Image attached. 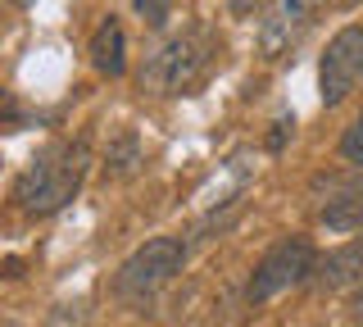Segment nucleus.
I'll return each instance as SVG.
<instances>
[{
    "label": "nucleus",
    "mask_w": 363,
    "mask_h": 327,
    "mask_svg": "<svg viewBox=\"0 0 363 327\" xmlns=\"http://www.w3.org/2000/svg\"><path fill=\"white\" fill-rule=\"evenodd\" d=\"M86 168H91V145L82 137L45 145L41 155H32V164L23 168L18 182H14L18 209L28 214V218H50V214H60L68 200L82 191Z\"/></svg>",
    "instance_id": "nucleus-1"
},
{
    "label": "nucleus",
    "mask_w": 363,
    "mask_h": 327,
    "mask_svg": "<svg viewBox=\"0 0 363 327\" xmlns=\"http://www.w3.org/2000/svg\"><path fill=\"white\" fill-rule=\"evenodd\" d=\"M213 60H218V41L204 28H186L182 37L164 41L150 60L141 64V92L155 96H186L209 77Z\"/></svg>",
    "instance_id": "nucleus-2"
},
{
    "label": "nucleus",
    "mask_w": 363,
    "mask_h": 327,
    "mask_svg": "<svg viewBox=\"0 0 363 327\" xmlns=\"http://www.w3.org/2000/svg\"><path fill=\"white\" fill-rule=\"evenodd\" d=\"M182 264H186V241H177V236H150L145 245H136L123 259L118 277H113V296L123 304H132V309H145L182 273Z\"/></svg>",
    "instance_id": "nucleus-3"
},
{
    "label": "nucleus",
    "mask_w": 363,
    "mask_h": 327,
    "mask_svg": "<svg viewBox=\"0 0 363 327\" xmlns=\"http://www.w3.org/2000/svg\"><path fill=\"white\" fill-rule=\"evenodd\" d=\"M313 268H318L313 241H304V236H281V241L255 264L245 296H250V304H264V300H272V296H281V291H291V287H300V282H309Z\"/></svg>",
    "instance_id": "nucleus-4"
},
{
    "label": "nucleus",
    "mask_w": 363,
    "mask_h": 327,
    "mask_svg": "<svg viewBox=\"0 0 363 327\" xmlns=\"http://www.w3.org/2000/svg\"><path fill=\"white\" fill-rule=\"evenodd\" d=\"M359 77H363V28L350 23L327 41V55L318 64V96H323V105L327 109L340 105L359 87Z\"/></svg>",
    "instance_id": "nucleus-5"
},
{
    "label": "nucleus",
    "mask_w": 363,
    "mask_h": 327,
    "mask_svg": "<svg viewBox=\"0 0 363 327\" xmlns=\"http://www.w3.org/2000/svg\"><path fill=\"white\" fill-rule=\"evenodd\" d=\"M318 18V0H272L259 18V55L268 64L286 60Z\"/></svg>",
    "instance_id": "nucleus-6"
},
{
    "label": "nucleus",
    "mask_w": 363,
    "mask_h": 327,
    "mask_svg": "<svg viewBox=\"0 0 363 327\" xmlns=\"http://www.w3.org/2000/svg\"><path fill=\"white\" fill-rule=\"evenodd\" d=\"M309 282H313L318 291H340V287L363 282V236H350L345 245L327 250L323 259H318V268H313Z\"/></svg>",
    "instance_id": "nucleus-7"
},
{
    "label": "nucleus",
    "mask_w": 363,
    "mask_h": 327,
    "mask_svg": "<svg viewBox=\"0 0 363 327\" xmlns=\"http://www.w3.org/2000/svg\"><path fill=\"white\" fill-rule=\"evenodd\" d=\"M91 64L105 77H123V69H128V32L113 14L91 32Z\"/></svg>",
    "instance_id": "nucleus-8"
},
{
    "label": "nucleus",
    "mask_w": 363,
    "mask_h": 327,
    "mask_svg": "<svg viewBox=\"0 0 363 327\" xmlns=\"http://www.w3.org/2000/svg\"><path fill=\"white\" fill-rule=\"evenodd\" d=\"M323 223L336 232H359L363 228V182L340 187L332 200L323 205Z\"/></svg>",
    "instance_id": "nucleus-9"
},
{
    "label": "nucleus",
    "mask_w": 363,
    "mask_h": 327,
    "mask_svg": "<svg viewBox=\"0 0 363 327\" xmlns=\"http://www.w3.org/2000/svg\"><path fill=\"white\" fill-rule=\"evenodd\" d=\"M136 164H141V145H136V137H132V132H123V137L109 145V168H113L118 177H128Z\"/></svg>",
    "instance_id": "nucleus-10"
},
{
    "label": "nucleus",
    "mask_w": 363,
    "mask_h": 327,
    "mask_svg": "<svg viewBox=\"0 0 363 327\" xmlns=\"http://www.w3.org/2000/svg\"><path fill=\"white\" fill-rule=\"evenodd\" d=\"M340 160L345 164H359L363 168V114L345 128V137H340Z\"/></svg>",
    "instance_id": "nucleus-11"
},
{
    "label": "nucleus",
    "mask_w": 363,
    "mask_h": 327,
    "mask_svg": "<svg viewBox=\"0 0 363 327\" xmlns=\"http://www.w3.org/2000/svg\"><path fill=\"white\" fill-rule=\"evenodd\" d=\"M132 5H136V14H141V23L155 28V32L168 23V14H173V0H132Z\"/></svg>",
    "instance_id": "nucleus-12"
},
{
    "label": "nucleus",
    "mask_w": 363,
    "mask_h": 327,
    "mask_svg": "<svg viewBox=\"0 0 363 327\" xmlns=\"http://www.w3.org/2000/svg\"><path fill=\"white\" fill-rule=\"evenodd\" d=\"M23 123H28V114H23L18 96L9 87H0V128H23Z\"/></svg>",
    "instance_id": "nucleus-13"
},
{
    "label": "nucleus",
    "mask_w": 363,
    "mask_h": 327,
    "mask_svg": "<svg viewBox=\"0 0 363 327\" xmlns=\"http://www.w3.org/2000/svg\"><path fill=\"white\" fill-rule=\"evenodd\" d=\"M350 314H354V323L363 327V287L354 291V300H350Z\"/></svg>",
    "instance_id": "nucleus-14"
},
{
    "label": "nucleus",
    "mask_w": 363,
    "mask_h": 327,
    "mask_svg": "<svg viewBox=\"0 0 363 327\" xmlns=\"http://www.w3.org/2000/svg\"><path fill=\"white\" fill-rule=\"evenodd\" d=\"M255 5H259V0H232V14L245 18V14H255Z\"/></svg>",
    "instance_id": "nucleus-15"
},
{
    "label": "nucleus",
    "mask_w": 363,
    "mask_h": 327,
    "mask_svg": "<svg viewBox=\"0 0 363 327\" xmlns=\"http://www.w3.org/2000/svg\"><path fill=\"white\" fill-rule=\"evenodd\" d=\"M9 5H18V9H28V5H37V0H9Z\"/></svg>",
    "instance_id": "nucleus-16"
},
{
    "label": "nucleus",
    "mask_w": 363,
    "mask_h": 327,
    "mask_svg": "<svg viewBox=\"0 0 363 327\" xmlns=\"http://www.w3.org/2000/svg\"><path fill=\"white\" fill-rule=\"evenodd\" d=\"M5 327H18V323H5Z\"/></svg>",
    "instance_id": "nucleus-17"
}]
</instances>
